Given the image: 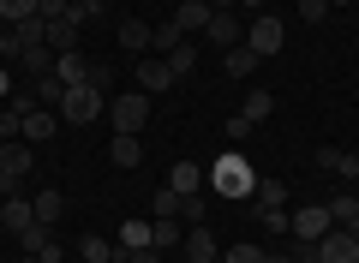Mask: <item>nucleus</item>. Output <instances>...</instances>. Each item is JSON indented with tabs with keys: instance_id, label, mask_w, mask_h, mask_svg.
<instances>
[{
	"instance_id": "obj_1",
	"label": "nucleus",
	"mask_w": 359,
	"mask_h": 263,
	"mask_svg": "<svg viewBox=\"0 0 359 263\" xmlns=\"http://www.w3.org/2000/svg\"><path fill=\"white\" fill-rule=\"evenodd\" d=\"M252 186H257V168L240 150H222L204 168V191H216V198H252Z\"/></svg>"
},
{
	"instance_id": "obj_2",
	"label": "nucleus",
	"mask_w": 359,
	"mask_h": 263,
	"mask_svg": "<svg viewBox=\"0 0 359 263\" xmlns=\"http://www.w3.org/2000/svg\"><path fill=\"white\" fill-rule=\"evenodd\" d=\"M102 114H108V96L90 84V78L84 84H66V96H60V120L66 126H90V120H102Z\"/></svg>"
},
{
	"instance_id": "obj_3",
	"label": "nucleus",
	"mask_w": 359,
	"mask_h": 263,
	"mask_svg": "<svg viewBox=\"0 0 359 263\" xmlns=\"http://www.w3.org/2000/svg\"><path fill=\"white\" fill-rule=\"evenodd\" d=\"M108 120H114V132H144V120H150V96H144V90H120V96H108Z\"/></svg>"
},
{
	"instance_id": "obj_4",
	"label": "nucleus",
	"mask_w": 359,
	"mask_h": 263,
	"mask_svg": "<svg viewBox=\"0 0 359 263\" xmlns=\"http://www.w3.org/2000/svg\"><path fill=\"white\" fill-rule=\"evenodd\" d=\"M282 42H287V30H282V18H276V13H257L252 25H245V48H252L257 60L282 54Z\"/></svg>"
},
{
	"instance_id": "obj_5",
	"label": "nucleus",
	"mask_w": 359,
	"mask_h": 263,
	"mask_svg": "<svg viewBox=\"0 0 359 263\" xmlns=\"http://www.w3.org/2000/svg\"><path fill=\"white\" fill-rule=\"evenodd\" d=\"M330 203H306V210H294V215H287V234H294L299 239V245H318V239L323 234H330Z\"/></svg>"
},
{
	"instance_id": "obj_6",
	"label": "nucleus",
	"mask_w": 359,
	"mask_h": 263,
	"mask_svg": "<svg viewBox=\"0 0 359 263\" xmlns=\"http://www.w3.org/2000/svg\"><path fill=\"white\" fill-rule=\"evenodd\" d=\"M311 251H318V263H359V239L347 234V227H330Z\"/></svg>"
},
{
	"instance_id": "obj_7",
	"label": "nucleus",
	"mask_w": 359,
	"mask_h": 263,
	"mask_svg": "<svg viewBox=\"0 0 359 263\" xmlns=\"http://www.w3.org/2000/svg\"><path fill=\"white\" fill-rule=\"evenodd\" d=\"M30 168H36V150H30L25 138H13V144H0V180H13V186H18V180H25Z\"/></svg>"
},
{
	"instance_id": "obj_8",
	"label": "nucleus",
	"mask_w": 359,
	"mask_h": 263,
	"mask_svg": "<svg viewBox=\"0 0 359 263\" xmlns=\"http://www.w3.org/2000/svg\"><path fill=\"white\" fill-rule=\"evenodd\" d=\"M204 36L216 42L222 54H228V48H240V42H245V25H240V13H210V25H204Z\"/></svg>"
},
{
	"instance_id": "obj_9",
	"label": "nucleus",
	"mask_w": 359,
	"mask_h": 263,
	"mask_svg": "<svg viewBox=\"0 0 359 263\" xmlns=\"http://www.w3.org/2000/svg\"><path fill=\"white\" fill-rule=\"evenodd\" d=\"M138 90H144V96H162V90H174V72H168L162 54H144V60H138Z\"/></svg>"
},
{
	"instance_id": "obj_10",
	"label": "nucleus",
	"mask_w": 359,
	"mask_h": 263,
	"mask_svg": "<svg viewBox=\"0 0 359 263\" xmlns=\"http://www.w3.org/2000/svg\"><path fill=\"white\" fill-rule=\"evenodd\" d=\"M60 132V114L54 108H25V144H48Z\"/></svg>"
},
{
	"instance_id": "obj_11",
	"label": "nucleus",
	"mask_w": 359,
	"mask_h": 263,
	"mask_svg": "<svg viewBox=\"0 0 359 263\" xmlns=\"http://www.w3.org/2000/svg\"><path fill=\"white\" fill-rule=\"evenodd\" d=\"M0 227H13V234L36 227V203L30 198H0Z\"/></svg>"
},
{
	"instance_id": "obj_12",
	"label": "nucleus",
	"mask_w": 359,
	"mask_h": 263,
	"mask_svg": "<svg viewBox=\"0 0 359 263\" xmlns=\"http://www.w3.org/2000/svg\"><path fill=\"white\" fill-rule=\"evenodd\" d=\"M216 257H222L216 234L210 227H186V263H216Z\"/></svg>"
},
{
	"instance_id": "obj_13",
	"label": "nucleus",
	"mask_w": 359,
	"mask_h": 263,
	"mask_svg": "<svg viewBox=\"0 0 359 263\" xmlns=\"http://www.w3.org/2000/svg\"><path fill=\"white\" fill-rule=\"evenodd\" d=\"M168 191H180V198L204 191V168H198V162H174V168H168Z\"/></svg>"
},
{
	"instance_id": "obj_14",
	"label": "nucleus",
	"mask_w": 359,
	"mask_h": 263,
	"mask_svg": "<svg viewBox=\"0 0 359 263\" xmlns=\"http://www.w3.org/2000/svg\"><path fill=\"white\" fill-rule=\"evenodd\" d=\"M245 203H252L257 215H264V210H287V186H282V180H257Z\"/></svg>"
},
{
	"instance_id": "obj_15",
	"label": "nucleus",
	"mask_w": 359,
	"mask_h": 263,
	"mask_svg": "<svg viewBox=\"0 0 359 263\" xmlns=\"http://www.w3.org/2000/svg\"><path fill=\"white\" fill-rule=\"evenodd\" d=\"M318 168H330V174H341V180H359V156L353 150H335V144L318 150Z\"/></svg>"
},
{
	"instance_id": "obj_16",
	"label": "nucleus",
	"mask_w": 359,
	"mask_h": 263,
	"mask_svg": "<svg viewBox=\"0 0 359 263\" xmlns=\"http://www.w3.org/2000/svg\"><path fill=\"white\" fill-rule=\"evenodd\" d=\"M54 78H60V84H84V78H90V60H84L78 48L54 54Z\"/></svg>"
},
{
	"instance_id": "obj_17",
	"label": "nucleus",
	"mask_w": 359,
	"mask_h": 263,
	"mask_svg": "<svg viewBox=\"0 0 359 263\" xmlns=\"http://www.w3.org/2000/svg\"><path fill=\"white\" fill-rule=\"evenodd\" d=\"M78 257H84V263H120V245L102 239V234H84V239H78Z\"/></svg>"
},
{
	"instance_id": "obj_18",
	"label": "nucleus",
	"mask_w": 359,
	"mask_h": 263,
	"mask_svg": "<svg viewBox=\"0 0 359 263\" xmlns=\"http://www.w3.org/2000/svg\"><path fill=\"white\" fill-rule=\"evenodd\" d=\"M150 42H156L150 25H138V18H126V25H120V48H126V54H138V60H144V54H150Z\"/></svg>"
},
{
	"instance_id": "obj_19",
	"label": "nucleus",
	"mask_w": 359,
	"mask_h": 263,
	"mask_svg": "<svg viewBox=\"0 0 359 263\" xmlns=\"http://www.w3.org/2000/svg\"><path fill=\"white\" fill-rule=\"evenodd\" d=\"M108 156H114V168H138V162H144V144H138V132H114Z\"/></svg>"
},
{
	"instance_id": "obj_20",
	"label": "nucleus",
	"mask_w": 359,
	"mask_h": 263,
	"mask_svg": "<svg viewBox=\"0 0 359 263\" xmlns=\"http://www.w3.org/2000/svg\"><path fill=\"white\" fill-rule=\"evenodd\" d=\"M210 13H216L210 0H180V6H174V25H180V30H204Z\"/></svg>"
},
{
	"instance_id": "obj_21",
	"label": "nucleus",
	"mask_w": 359,
	"mask_h": 263,
	"mask_svg": "<svg viewBox=\"0 0 359 263\" xmlns=\"http://www.w3.org/2000/svg\"><path fill=\"white\" fill-rule=\"evenodd\" d=\"M240 114H245V120H252V126H264L269 114H276V96H269V90H245V102H240Z\"/></svg>"
},
{
	"instance_id": "obj_22",
	"label": "nucleus",
	"mask_w": 359,
	"mask_h": 263,
	"mask_svg": "<svg viewBox=\"0 0 359 263\" xmlns=\"http://www.w3.org/2000/svg\"><path fill=\"white\" fill-rule=\"evenodd\" d=\"M30 203H36V222H42V227H54V222H60V210H66V198H60L54 186H42Z\"/></svg>"
},
{
	"instance_id": "obj_23",
	"label": "nucleus",
	"mask_w": 359,
	"mask_h": 263,
	"mask_svg": "<svg viewBox=\"0 0 359 263\" xmlns=\"http://www.w3.org/2000/svg\"><path fill=\"white\" fill-rule=\"evenodd\" d=\"M60 96H66V84H60L54 72H42L36 90H30V102H36V108H60Z\"/></svg>"
},
{
	"instance_id": "obj_24",
	"label": "nucleus",
	"mask_w": 359,
	"mask_h": 263,
	"mask_svg": "<svg viewBox=\"0 0 359 263\" xmlns=\"http://www.w3.org/2000/svg\"><path fill=\"white\" fill-rule=\"evenodd\" d=\"M114 245H120V251H144V245H150V222H120Z\"/></svg>"
},
{
	"instance_id": "obj_25",
	"label": "nucleus",
	"mask_w": 359,
	"mask_h": 263,
	"mask_svg": "<svg viewBox=\"0 0 359 263\" xmlns=\"http://www.w3.org/2000/svg\"><path fill=\"white\" fill-rule=\"evenodd\" d=\"M222 66H228V78H252V72H257V54L240 42V48H228V54H222Z\"/></svg>"
},
{
	"instance_id": "obj_26",
	"label": "nucleus",
	"mask_w": 359,
	"mask_h": 263,
	"mask_svg": "<svg viewBox=\"0 0 359 263\" xmlns=\"http://www.w3.org/2000/svg\"><path fill=\"white\" fill-rule=\"evenodd\" d=\"M48 48H54V54L78 48V25H72V18H54V25H48Z\"/></svg>"
},
{
	"instance_id": "obj_27",
	"label": "nucleus",
	"mask_w": 359,
	"mask_h": 263,
	"mask_svg": "<svg viewBox=\"0 0 359 263\" xmlns=\"http://www.w3.org/2000/svg\"><path fill=\"white\" fill-rule=\"evenodd\" d=\"M162 60H168V72H174V84H180V78L198 66V48H192V42H180V48H174V54H162Z\"/></svg>"
},
{
	"instance_id": "obj_28",
	"label": "nucleus",
	"mask_w": 359,
	"mask_h": 263,
	"mask_svg": "<svg viewBox=\"0 0 359 263\" xmlns=\"http://www.w3.org/2000/svg\"><path fill=\"white\" fill-rule=\"evenodd\" d=\"M180 42H186V30H180L174 18H168V25H156V42H150V54H174Z\"/></svg>"
},
{
	"instance_id": "obj_29",
	"label": "nucleus",
	"mask_w": 359,
	"mask_h": 263,
	"mask_svg": "<svg viewBox=\"0 0 359 263\" xmlns=\"http://www.w3.org/2000/svg\"><path fill=\"white\" fill-rule=\"evenodd\" d=\"M150 222H180V191H156V203H150Z\"/></svg>"
},
{
	"instance_id": "obj_30",
	"label": "nucleus",
	"mask_w": 359,
	"mask_h": 263,
	"mask_svg": "<svg viewBox=\"0 0 359 263\" xmlns=\"http://www.w3.org/2000/svg\"><path fill=\"white\" fill-rule=\"evenodd\" d=\"M353 215H359V198H353V191H335V198H330V222H335V227H347Z\"/></svg>"
},
{
	"instance_id": "obj_31",
	"label": "nucleus",
	"mask_w": 359,
	"mask_h": 263,
	"mask_svg": "<svg viewBox=\"0 0 359 263\" xmlns=\"http://www.w3.org/2000/svg\"><path fill=\"white\" fill-rule=\"evenodd\" d=\"M25 66H30V72H54V48H48V42H30V48H25Z\"/></svg>"
},
{
	"instance_id": "obj_32",
	"label": "nucleus",
	"mask_w": 359,
	"mask_h": 263,
	"mask_svg": "<svg viewBox=\"0 0 359 263\" xmlns=\"http://www.w3.org/2000/svg\"><path fill=\"white\" fill-rule=\"evenodd\" d=\"M150 245L156 251H174L180 245V222H150Z\"/></svg>"
},
{
	"instance_id": "obj_33",
	"label": "nucleus",
	"mask_w": 359,
	"mask_h": 263,
	"mask_svg": "<svg viewBox=\"0 0 359 263\" xmlns=\"http://www.w3.org/2000/svg\"><path fill=\"white\" fill-rule=\"evenodd\" d=\"M102 13H108V0H72V13H66V18H72V25L84 30L90 18H102Z\"/></svg>"
},
{
	"instance_id": "obj_34",
	"label": "nucleus",
	"mask_w": 359,
	"mask_h": 263,
	"mask_svg": "<svg viewBox=\"0 0 359 263\" xmlns=\"http://www.w3.org/2000/svg\"><path fill=\"white\" fill-rule=\"evenodd\" d=\"M0 18L6 25H25V18H36V0H0Z\"/></svg>"
},
{
	"instance_id": "obj_35",
	"label": "nucleus",
	"mask_w": 359,
	"mask_h": 263,
	"mask_svg": "<svg viewBox=\"0 0 359 263\" xmlns=\"http://www.w3.org/2000/svg\"><path fill=\"white\" fill-rule=\"evenodd\" d=\"M216 263H264V245H228Z\"/></svg>"
},
{
	"instance_id": "obj_36",
	"label": "nucleus",
	"mask_w": 359,
	"mask_h": 263,
	"mask_svg": "<svg viewBox=\"0 0 359 263\" xmlns=\"http://www.w3.org/2000/svg\"><path fill=\"white\" fill-rule=\"evenodd\" d=\"M204 210H210V203H204V191H192V198H180V215H186V222H204Z\"/></svg>"
},
{
	"instance_id": "obj_37",
	"label": "nucleus",
	"mask_w": 359,
	"mask_h": 263,
	"mask_svg": "<svg viewBox=\"0 0 359 263\" xmlns=\"http://www.w3.org/2000/svg\"><path fill=\"white\" fill-rule=\"evenodd\" d=\"M252 132H257V126H252V120H245V114H233V120H228V144H233V150H240V144H245V138H252Z\"/></svg>"
},
{
	"instance_id": "obj_38",
	"label": "nucleus",
	"mask_w": 359,
	"mask_h": 263,
	"mask_svg": "<svg viewBox=\"0 0 359 263\" xmlns=\"http://www.w3.org/2000/svg\"><path fill=\"white\" fill-rule=\"evenodd\" d=\"M66 13H72V0H36V18H48V25L66 18Z\"/></svg>"
},
{
	"instance_id": "obj_39",
	"label": "nucleus",
	"mask_w": 359,
	"mask_h": 263,
	"mask_svg": "<svg viewBox=\"0 0 359 263\" xmlns=\"http://www.w3.org/2000/svg\"><path fill=\"white\" fill-rule=\"evenodd\" d=\"M42 239H48V227H42V222H36V227H25V234H18V245H25V251H30V257H36V251H42Z\"/></svg>"
},
{
	"instance_id": "obj_40",
	"label": "nucleus",
	"mask_w": 359,
	"mask_h": 263,
	"mask_svg": "<svg viewBox=\"0 0 359 263\" xmlns=\"http://www.w3.org/2000/svg\"><path fill=\"white\" fill-rule=\"evenodd\" d=\"M36 263H66V245H60V239H42V251H36Z\"/></svg>"
},
{
	"instance_id": "obj_41",
	"label": "nucleus",
	"mask_w": 359,
	"mask_h": 263,
	"mask_svg": "<svg viewBox=\"0 0 359 263\" xmlns=\"http://www.w3.org/2000/svg\"><path fill=\"white\" fill-rule=\"evenodd\" d=\"M323 13H330V0H299V18L306 25H323Z\"/></svg>"
},
{
	"instance_id": "obj_42",
	"label": "nucleus",
	"mask_w": 359,
	"mask_h": 263,
	"mask_svg": "<svg viewBox=\"0 0 359 263\" xmlns=\"http://www.w3.org/2000/svg\"><path fill=\"white\" fill-rule=\"evenodd\" d=\"M264 263H299L294 251H264Z\"/></svg>"
},
{
	"instance_id": "obj_43",
	"label": "nucleus",
	"mask_w": 359,
	"mask_h": 263,
	"mask_svg": "<svg viewBox=\"0 0 359 263\" xmlns=\"http://www.w3.org/2000/svg\"><path fill=\"white\" fill-rule=\"evenodd\" d=\"M13 96V72H6V66H0V102Z\"/></svg>"
},
{
	"instance_id": "obj_44",
	"label": "nucleus",
	"mask_w": 359,
	"mask_h": 263,
	"mask_svg": "<svg viewBox=\"0 0 359 263\" xmlns=\"http://www.w3.org/2000/svg\"><path fill=\"white\" fill-rule=\"evenodd\" d=\"M233 6H245V13H264V6H269V0H233Z\"/></svg>"
},
{
	"instance_id": "obj_45",
	"label": "nucleus",
	"mask_w": 359,
	"mask_h": 263,
	"mask_svg": "<svg viewBox=\"0 0 359 263\" xmlns=\"http://www.w3.org/2000/svg\"><path fill=\"white\" fill-rule=\"evenodd\" d=\"M210 6H216V13H233V0H210Z\"/></svg>"
},
{
	"instance_id": "obj_46",
	"label": "nucleus",
	"mask_w": 359,
	"mask_h": 263,
	"mask_svg": "<svg viewBox=\"0 0 359 263\" xmlns=\"http://www.w3.org/2000/svg\"><path fill=\"white\" fill-rule=\"evenodd\" d=\"M347 234H353V239H359V215H353V222H347Z\"/></svg>"
},
{
	"instance_id": "obj_47",
	"label": "nucleus",
	"mask_w": 359,
	"mask_h": 263,
	"mask_svg": "<svg viewBox=\"0 0 359 263\" xmlns=\"http://www.w3.org/2000/svg\"><path fill=\"white\" fill-rule=\"evenodd\" d=\"M6 30H13V25H6V18H0V36H6Z\"/></svg>"
},
{
	"instance_id": "obj_48",
	"label": "nucleus",
	"mask_w": 359,
	"mask_h": 263,
	"mask_svg": "<svg viewBox=\"0 0 359 263\" xmlns=\"http://www.w3.org/2000/svg\"><path fill=\"white\" fill-rule=\"evenodd\" d=\"M330 6H353V0H330Z\"/></svg>"
},
{
	"instance_id": "obj_49",
	"label": "nucleus",
	"mask_w": 359,
	"mask_h": 263,
	"mask_svg": "<svg viewBox=\"0 0 359 263\" xmlns=\"http://www.w3.org/2000/svg\"><path fill=\"white\" fill-rule=\"evenodd\" d=\"M18 263H36V257H30V251H25V257H18Z\"/></svg>"
}]
</instances>
